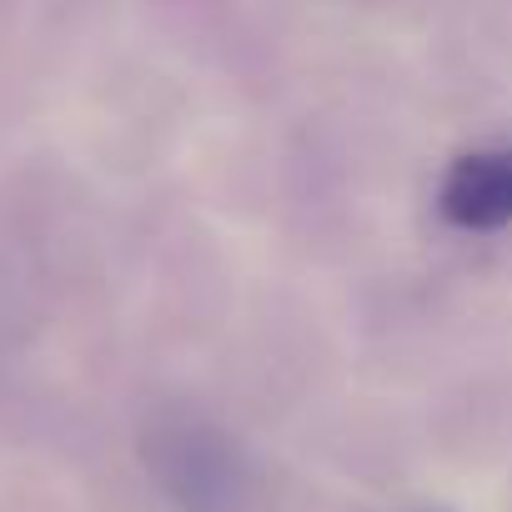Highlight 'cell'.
<instances>
[{
	"label": "cell",
	"mask_w": 512,
	"mask_h": 512,
	"mask_svg": "<svg viewBox=\"0 0 512 512\" xmlns=\"http://www.w3.org/2000/svg\"><path fill=\"white\" fill-rule=\"evenodd\" d=\"M146 462L176 512H251L256 472L236 437L201 417H171L146 437Z\"/></svg>",
	"instance_id": "obj_1"
},
{
	"label": "cell",
	"mask_w": 512,
	"mask_h": 512,
	"mask_svg": "<svg viewBox=\"0 0 512 512\" xmlns=\"http://www.w3.org/2000/svg\"><path fill=\"white\" fill-rule=\"evenodd\" d=\"M437 211L457 231L512 226V146L462 151L437 186Z\"/></svg>",
	"instance_id": "obj_2"
}]
</instances>
